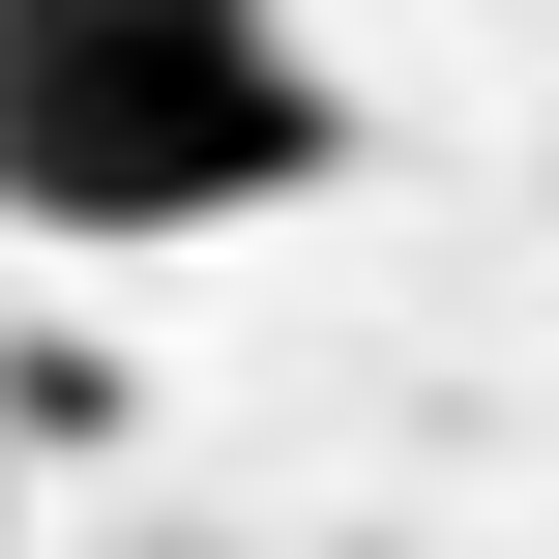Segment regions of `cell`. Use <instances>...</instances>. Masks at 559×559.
I'll use <instances>...</instances> for the list:
<instances>
[{"instance_id":"1","label":"cell","mask_w":559,"mask_h":559,"mask_svg":"<svg viewBox=\"0 0 559 559\" xmlns=\"http://www.w3.org/2000/svg\"><path fill=\"white\" fill-rule=\"evenodd\" d=\"M354 147L295 0H0V236L59 265H177L236 206H295Z\"/></svg>"}]
</instances>
